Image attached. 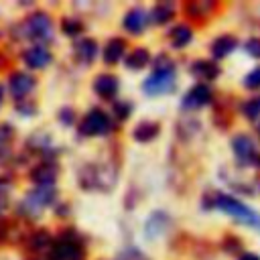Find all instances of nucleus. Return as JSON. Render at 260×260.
I'll return each instance as SVG.
<instances>
[{
  "instance_id": "5701e85b",
  "label": "nucleus",
  "mask_w": 260,
  "mask_h": 260,
  "mask_svg": "<svg viewBox=\"0 0 260 260\" xmlns=\"http://www.w3.org/2000/svg\"><path fill=\"white\" fill-rule=\"evenodd\" d=\"M242 112H244V116H246L248 120H258V118H260V95L248 100V102L242 106Z\"/></svg>"
},
{
  "instance_id": "b1692460",
  "label": "nucleus",
  "mask_w": 260,
  "mask_h": 260,
  "mask_svg": "<svg viewBox=\"0 0 260 260\" xmlns=\"http://www.w3.org/2000/svg\"><path fill=\"white\" fill-rule=\"evenodd\" d=\"M61 28H63V32H65L67 37H77V35H81L83 24H81L77 18H63Z\"/></svg>"
},
{
  "instance_id": "bb28decb",
  "label": "nucleus",
  "mask_w": 260,
  "mask_h": 260,
  "mask_svg": "<svg viewBox=\"0 0 260 260\" xmlns=\"http://www.w3.org/2000/svg\"><path fill=\"white\" fill-rule=\"evenodd\" d=\"M246 51L252 55V57H260V39H250L246 43Z\"/></svg>"
},
{
  "instance_id": "c85d7f7f",
  "label": "nucleus",
  "mask_w": 260,
  "mask_h": 260,
  "mask_svg": "<svg viewBox=\"0 0 260 260\" xmlns=\"http://www.w3.org/2000/svg\"><path fill=\"white\" fill-rule=\"evenodd\" d=\"M59 116H61V122H63V124H71L75 114H73V110H71V108H63V110L59 112Z\"/></svg>"
},
{
  "instance_id": "9b49d317",
  "label": "nucleus",
  "mask_w": 260,
  "mask_h": 260,
  "mask_svg": "<svg viewBox=\"0 0 260 260\" xmlns=\"http://www.w3.org/2000/svg\"><path fill=\"white\" fill-rule=\"evenodd\" d=\"M57 175H59V169L51 162H43L30 171V179L32 183H37V187H53Z\"/></svg>"
},
{
  "instance_id": "c756f323",
  "label": "nucleus",
  "mask_w": 260,
  "mask_h": 260,
  "mask_svg": "<svg viewBox=\"0 0 260 260\" xmlns=\"http://www.w3.org/2000/svg\"><path fill=\"white\" fill-rule=\"evenodd\" d=\"M16 110L20 112V114H32L35 112V106L32 104H28V102H18V106H16Z\"/></svg>"
},
{
  "instance_id": "0eeeda50",
  "label": "nucleus",
  "mask_w": 260,
  "mask_h": 260,
  "mask_svg": "<svg viewBox=\"0 0 260 260\" xmlns=\"http://www.w3.org/2000/svg\"><path fill=\"white\" fill-rule=\"evenodd\" d=\"M37 79L30 75V73H24V71H16L8 77V91L14 95V98H24L28 91H32Z\"/></svg>"
},
{
  "instance_id": "473e14b6",
  "label": "nucleus",
  "mask_w": 260,
  "mask_h": 260,
  "mask_svg": "<svg viewBox=\"0 0 260 260\" xmlns=\"http://www.w3.org/2000/svg\"><path fill=\"white\" fill-rule=\"evenodd\" d=\"M254 160H256V162L260 165V152H256V158H254Z\"/></svg>"
},
{
  "instance_id": "4be33fe9",
  "label": "nucleus",
  "mask_w": 260,
  "mask_h": 260,
  "mask_svg": "<svg viewBox=\"0 0 260 260\" xmlns=\"http://www.w3.org/2000/svg\"><path fill=\"white\" fill-rule=\"evenodd\" d=\"M30 248L32 250H43V248H49L51 246V236L47 230H37L32 236H30Z\"/></svg>"
},
{
  "instance_id": "ddd939ff",
  "label": "nucleus",
  "mask_w": 260,
  "mask_h": 260,
  "mask_svg": "<svg viewBox=\"0 0 260 260\" xmlns=\"http://www.w3.org/2000/svg\"><path fill=\"white\" fill-rule=\"evenodd\" d=\"M144 26H146V12H144L142 8H132V10L124 16V28H126L128 32L138 35V32L144 30Z\"/></svg>"
},
{
  "instance_id": "2f4dec72",
  "label": "nucleus",
  "mask_w": 260,
  "mask_h": 260,
  "mask_svg": "<svg viewBox=\"0 0 260 260\" xmlns=\"http://www.w3.org/2000/svg\"><path fill=\"white\" fill-rule=\"evenodd\" d=\"M0 156H6V144L0 142Z\"/></svg>"
},
{
  "instance_id": "393cba45",
  "label": "nucleus",
  "mask_w": 260,
  "mask_h": 260,
  "mask_svg": "<svg viewBox=\"0 0 260 260\" xmlns=\"http://www.w3.org/2000/svg\"><path fill=\"white\" fill-rule=\"evenodd\" d=\"M132 112V104L130 102H114V116L118 120H126Z\"/></svg>"
},
{
  "instance_id": "20e7f679",
  "label": "nucleus",
  "mask_w": 260,
  "mask_h": 260,
  "mask_svg": "<svg viewBox=\"0 0 260 260\" xmlns=\"http://www.w3.org/2000/svg\"><path fill=\"white\" fill-rule=\"evenodd\" d=\"M108 130H110V118L106 112H102L98 108L89 110L79 124V134H83V136H102Z\"/></svg>"
},
{
  "instance_id": "2eb2a0df",
  "label": "nucleus",
  "mask_w": 260,
  "mask_h": 260,
  "mask_svg": "<svg viewBox=\"0 0 260 260\" xmlns=\"http://www.w3.org/2000/svg\"><path fill=\"white\" fill-rule=\"evenodd\" d=\"M124 53H126V43L122 39H112V41H108V45L104 49V61L108 65L118 63L124 57Z\"/></svg>"
},
{
  "instance_id": "7ed1b4c3",
  "label": "nucleus",
  "mask_w": 260,
  "mask_h": 260,
  "mask_svg": "<svg viewBox=\"0 0 260 260\" xmlns=\"http://www.w3.org/2000/svg\"><path fill=\"white\" fill-rule=\"evenodd\" d=\"M55 195H57V193H55L53 187H37L35 191H30V193L26 195V199L22 201L20 211H26L28 217H37L39 211H43L47 205L53 203Z\"/></svg>"
},
{
  "instance_id": "39448f33",
  "label": "nucleus",
  "mask_w": 260,
  "mask_h": 260,
  "mask_svg": "<svg viewBox=\"0 0 260 260\" xmlns=\"http://www.w3.org/2000/svg\"><path fill=\"white\" fill-rule=\"evenodd\" d=\"M51 18L47 12H35L30 14L24 24H22V30H24V37L26 39H43V41H49L51 39Z\"/></svg>"
},
{
  "instance_id": "423d86ee",
  "label": "nucleus",
  "mask_w": 260,
  "mask_h": 260,
  "mask_svg": "<svg viewBox=\"0 0 260 260\" xmlns=\"http://www.w3.org/2000/svg\"><path fill=\"white\" fill-rule=\"evenodd\" d=\"M173 85H175V73L173 71H154L150 77L144 79L142 89L148 95H160V93L171 91Z\"/></svg>"
},
{
  "instance_id": "aec40b11",
  "label": "nucleus",
  "mask_w": 260,
  "mask_h": 260,
  "mask_svg": "<svg viewBox=\"0 0 260 260\" xmlns=\"http://www.w3.org/2000/svg\"><path fill=\"white\" fill-rule=\"evenodd\" d=\"M191 39H193V30H191L187 24H177V26L171 30V43H173V47H177V49L189 45Z\"/></svg>"
},
{
  "instance_id": "7c9ffc66",
  "label": "nucleus",
  "mask_w": 260,
  "mask_h": 260,
  "mask_svg": "<svg viewBox=\"0 0 260 260\" xmlns=\"http://www.w3.org/2000/svg\"><path fill=\"white\" fill-rule=\"evenodd\" d=\"M240 260H260V256L258 254H252V252H244L240 256Z\"/></svg>"
},
{
  "instance_id": "1a4fd4ad",
  "label": "nucleus",
  "mask_w": 260,
  "mask_h": 260,
  "mask_svg": "<svg viewBox=\"0 0 260 260\" xmlns=\"http://www.w3.org/2000/svg\"><path fill=\"white\" fill-rule=\"evenodd\" d=\"M209 100H211V89H209L207 85L199 83V85L191 87V89L185 93V98H183V108L195 110V108H201V106L209 104Z\"/></svg>"
},
{
  "instance_id": "f704fd0d",
  "label": "nucleus",
  "mask_w": 260,
  "mask_h": 260,
  "mask_svg": "<svg viewBox=\"0 0 260 260\" xmlns=\"http://www.w3.org/2000/svg\"><path fill=\"white\" fill-rule=\"evenodd\" d=\"M258 134H260V124H258Z\"/></svg>"
},
{
  "instance_id": "a878e982",
  "label": "nucleus",
  "mask_w": 260,
  "mask_h": 260,
  "mask_svg": "<svg viewBox=\"0 0 260 260\" xmlns=\"http://www.w3.org/2000/svg\"><path fill=\"white\" fill-rule=\"evenodd\" d=\"M244 85H246L248 89H258V87H260V67L252 69V71L244 77Z\"/></svg>"
},
{
  "instance_id": "f3484780",
  "label": "nucleus",
  "mask_w": 260,
  "mask_h": 260,
  "mask_svg": "<svg viewBox=\"0 0 260 260\" xmlns=\"http://www.w3.org/2000/svg\"><path fill=\"white\" fill-rule=\"evenodd\" d=\"M75 55H77L79 61L91 63V61L95 59V55H98V45H95V41H91V39H81V41H77V43H75Z\"/></svg>"
},
{
  "instance_id": "6ab92c4d",
  "label": "nucleus",
  "mask_w": 260,
  "mask_h": 260,
  "mask_svg": "<svg viewBox=\"0 0 260 260\" xmlns=\"http://www.w3.org/2000/svg\"><path fill=\"white\" fill-rule=\"evenodd\" d=\"M148 59H150L148 51H146V49H142V47H138V49H134V51H130V53L126 55V67H128V69L138 71V69L146 67Z\"/></svg>"
},
{
  "instance_id": "f03ea898",
  "label": "nucleus",
  "mask_w": 260,
  "mask_h": 260,
  "mask_svg": "<svg viewBox=\"0 0 260 260\" xmlns=\"http://www.w3.org/2000/svg\"><path fill=\"white\" fill-rule=\"evenodd\" d=\"M69 234H63L61 240L51 248L49 258L51 260H81L83 258V250L75 238V234H71L73 230H67Z\"/></svg>"
},
{
  "instance_id": "412c9836",
  "label": "nucleus",
  "mask_w": 260,
  "mask_h": 260,
  "mask_svg": "<svg viewBox=\"0 0 260 260\" xmlns=\"http://www.w3.org/2000/svg\"><path fill=\"white\" fill-rule=\"evenodd\" d=\"M152 20L156 24H162V22H169L173 16H175V2H160L152 8Z\"/></svg>"
},
{
  "instance_id": "9d476101",
  "label": "nucleus",
  "mask_w": 260,
  "mask_h": 260,
  "mask_svg": "<svg viewBox=\"0 0 260 260\" xmlns=\"http://www.w3.org/2000/svg\"><path fill=\"white\" fill-rule=\"evenodd\" d=\"M22 61L30 69H43V67H47L51 63V53L45 47L35 45V47H30V49H26L22 53Z\"/></svg>"
},
{
  "instance_id": "6e6552de",
  "label": "nucleus",
  "mask_w": 260,
  "mask_h": 260,
  "mask_svg": "<svg viewBox=\"0 0 260 260\" xmlns=\"http://www.w3.org/2000/svg\"><path fill=\"white\" fill-rule=\"evenodd\" d=\"M232 148H234L236 158H238L240 162H244V165H250V162L256 158V146H254L252 138L246 136V134L236 136L234 142H232Z\"/></svg>"
},
{
  "instance_id": "cd10ccee",
  "label": "nucleus",
  "mask_w": 260,
  "mask_h": 260,
  "mask_svg": "<svg viewBox=\"0 0 260 260\" xmlns=\"http://www.w3.org/2000/svg\"><path fill=\"white\" fill-rule=\"evenodd\" d=\"M10 138H12V126H8V124H0V142L6 144Z\"/></svg>"
},
{
  "instance_id": "f257e3e1",
  "label": "nucleus",
  "mask_w": 260,
  "mask_h": 260,
  "mask_svg": "<svg viewBox=\"0 0 260 260\" xmlns=\"http://www.w3.org/2000/svg\"><path fill=\"white\" fill-rule=\"evenodd\" d=\"M215 205H217L221 211H225L228 215H232L236 221L260 230V213L254 211V209H250V207L244 205L242 201H238V199H234V197H230V195L219 193L217 199H215Z\"/></svg>"
},
{
  "instance_id": "4468645a",
  "label": "nucleus",
  "mask_w": 260,
  "mask_h": 260,
  "mask_svg": "<svg viewBox=\"0 0 260 260\" xmlns=\"http://www.w3.org/2000/svg\"><path fill=\"white\" fill-rule=\"evenodd\" d=\"M236 47H238L236 37H232V35H223V37H217V39L213 41V45H211V53H213L215 59H223V57H228Z\"/></svg>"
},
{
  "instance_id": "f8f14e48",
  "label": "nucleus",
  "mask_w": 260,
  "mask_h": 260,
  "mask_svg": "<svg viewBox=\"0 0 260 260\" xmlns=\"http://www.w3.org/2000/svg\"><path fill=\"white\" fill-rule=\"evenodd\" d=\"M93 89H95L98 95L110 100V98H114L116 91H118V77L112 75V73H102V75H98V77L93 79Z\"/></svg>"
},
{
  "instance_id": "a211bd4d",
  "label": "nucleus",
  "mask_w": 260,
  "mask_h": 260,
  "mask_svg": "<svg viewBox=\"0 0 260 260\" xmlns=\"http://www.w3.org/2000/svg\"><path fill=\"white\" fill-rule=\"evenodd\" d=\"M158 130H160V126L156 124V122H150V120H144V122H140L136 128H134V132H132V136L138 140V142H148V140H152V138H156V134H158Z\"/></svg>"
},
{
  "instance_id": "72a5a7b5",
  "label": "nucleus",
  "mask_w": 260,
  "mask_h": 260,
  "mask_svg": "<svg viewBox=\"0 0 260 260\" xmlns=\"http://www.w3.org/2000/svg\"><path fill=\"white\" fill-rule=\"evenodd\" d=\"M0 104H2V85H0Z\"/></svg>"
},
{
  "instance_id": "dca6fc26",
  "label": "nucleus",
  "mask_w": 260,
  "mask_h": 260,
  "mask_svg": "<svg viewBox=\"0 0 260 260\" xmlns=\"http://www.w3.org/2000/svg\"><path fill=\"white\" fill-rule=\"evenodd\" d=\"M191 73L197 77H203V79H215L219 75V67L209 59H199L191 65Z\"/></svg>"
}]
</instances>
